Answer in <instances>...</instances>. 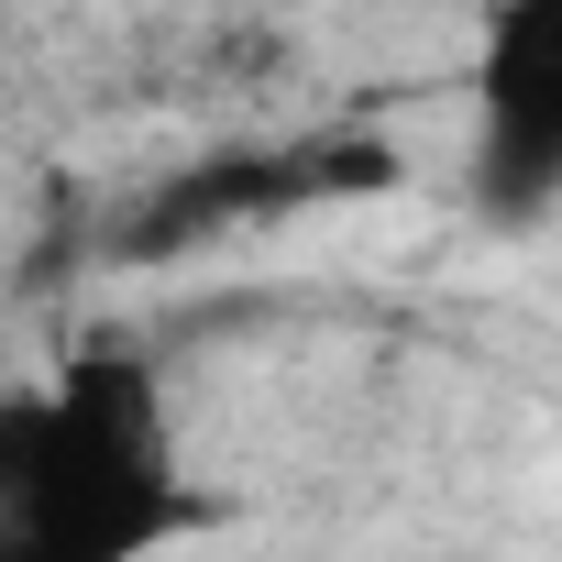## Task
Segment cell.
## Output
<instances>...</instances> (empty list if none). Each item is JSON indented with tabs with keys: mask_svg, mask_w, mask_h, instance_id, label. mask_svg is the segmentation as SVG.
<instances>
[{
	"mask_svg": "<svg viewBox=\"0 0 562 562\" xmlns=\"http://www.w3.org/2000/svg\"><path fill=\"white\" fill-rule=\"evenodd\" d=\"M474 199L529 221L562 199V0H496L474 56Z\"/></svg>",
	"mask_w": 562,
	"mask_h": 562,
	"instance_id": "2",
	"label": "cell"
},
{
	"mask_svg": "<svg viewBox=\"0 0 562 562\" xmlns=\"http://www.w3.org/2000/svg\"><path fill=\"white\" fill-rule=\"evenodd\" d=\"M177 529L166 408L133 353L67 364L56 397H23L0 430V551L12 562H133Z\"/></svg>",
	"mask_w": 562,
	"mask_h": 562,
	"instance_id": "1",
	"label": "cell"
}]
</instances>
